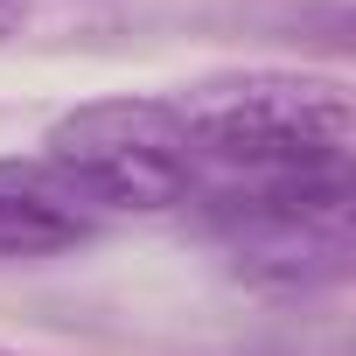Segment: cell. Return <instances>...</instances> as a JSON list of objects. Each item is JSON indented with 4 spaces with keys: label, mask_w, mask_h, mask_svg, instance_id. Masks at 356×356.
I'll return each mask as SVG.
<instances>
[{
    "label": "cell",
    "mask_w": 356,
    "mask_h": 356,
    "mask_svg": "<svg viewBox=\"0 0 356 356\" xmlns=\"http://www.w3.org/2000/svg\"><path fill=\"white\" fill-rule=\"evenodd\" d=\"M189 126L196 161L224 168V182H273V175H335L356 147V105L335 77L307 70H238L168 98Z\"/></svg>",
    "instance_id": "cell-1"
},
{
    "label": "cell",
    "mask_w": 356,
    "mask_h": 356,
    "mask_svg": "<svg viewBox=\"0 0 356 356\" xmlns=\"http://www.w3.org/2000/svg\"><path fill=\"white\" fill-rule=\"evenodd\" d=\"M217 224L238 245V266L273 286L342 280L356 245V189L349 168L335 175H273V182H224Z\"/></svg>",
    "instance_id": "cell-3"
},
{
    "label": "cell",
    "mask_w": 356,
    "mask_h": 356,
    "mask_svg": "<svg viewBox=\"0 0 356 356\" xmlns=\"http://www.w3.org/2000/svg\"><path fill=\"white\" fill-rule=\"evenodd\" d=\"M0 356H15V349H0Z\"/></svg>",
    "instance_id": "cell-6"
},
{
    "label": "cell",
    "mask_w": 356,
    "mask_h": 356,
    "mask_svg": "<svg viewBox=\"0 0 356 356\" xmlns=\"http://www.w3.org/2000/svg\"><path fill=\"white\" fill-rule=\"evenodd\" d=\"M98 210L49 161H0V259H49L84 245Z\"/></svg>",
    "instance_id": "cell-4"
},
{
    "label": "cell",
    "mask_w": 356,
    "mask_h": 356,
    "mask_svg": "<svg viewBox=\"0 0 356 356\" xmlns=\"http://www.w3.org/2000/svg\"><path fill=\"white\" fill-rule=\"evenodd\" d=\"M29 8H35V0H0V35H15L29 22Z\"/></svg>",
    "instance_id": "cell-5"
},
{
    "label": "cell",
    "mask_w": 356,
    "mask_h": 356,
    "mask_svg": "<svg viewBox=\"0 0 356 356\" xmlns=\"http://www.w3.org/2000/svg\"><path fill=\"white\" fill-rule=\"evenodd\" d=\"M49 168L91 210H175L203 189V161L168 98H91L49 126Z\"/></svg>",
    "instance_id": "cell-2"
}]
</instances>
